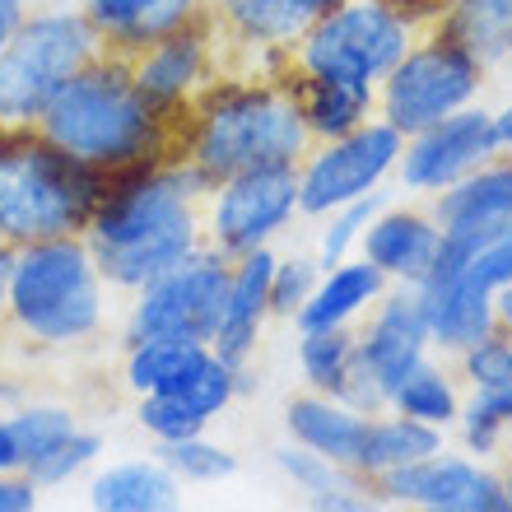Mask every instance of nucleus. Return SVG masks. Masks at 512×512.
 Here are the masks:
<instances>
[{
	"label": "nucleus",
	"instance_id": "ddd939ff",
	"mask_svg": "<svg viewBox=\"0 0 512 512\" xmlns=\"http://www.w3.org/2000/svg\"><path fill=\"white\" fill-rule=\"evenodd\" d=\"M131 66L135 89L168 117H182L187 103L215 80V33H210V10L201 19L182 24L168 38L149 42L145 52L122 56Z\"/></svg>",
	"mask_w": 512,
	"mask_h": 512
},
{
	"label": "nucleus",
	"instance_id": "c85d7f7f",
	"mask_svg": "<svg viewBox=\"0 0 512 512\" xmlns=\"http://www.w3.org/2000/svg\"><path fill=\"white\" fill-rule=\"evenodd\" d=\"M354 345H359V331H350V322L303 331V340H298V364H303V378H308L317 391L331 396L336 378L345 373V364H350Z\"/></svg>",
	"mask_w": 512,
	"mask_h": 512
},
{
	"label": "nucleus",
	"instance_id": "6ab92c4d",
	"mask_svg": "<svg viewBox=\"0 0 512 512\" xmlns=\"http://www.w3.org/2000/svg\"><path fill=\"white\" fill-rule=\"evenodd\" d=\"M289 94H294L303 122H308L312 140H340V135L359 131L368 122V112L378 108V89L368 84H350V80H322V75H303V70H280Z\"/></svg>",
	"mask_w": 512,
	"mask_h": 512
},
{
	"label": "nucleus",
	"instance_id": "dca6fc26",
	"mask_svg": "<svg viewBox=\"0 0 512 512\" xmlns=\"http://www.w3.org/2000/svg\"><path fill=\"white\" fill-rule=\"evenodd\" d=\"M80 10L98 28L103 52L135 56L145 52L149 42L168 38L191 19H201L205 0H84Z\"/></svg>",
	"mask_w": 512,
	"mask_h": 512
},
{
	"label": "nucleus",
	"instance_id": "5701e85b",
	"mask_svg": "<svg viewBox=\"0 0 512 512\" xmlns=\"http://www.w3.org/2000/svg\"><path fill=\"white\" fill-rule=\"evenodd\" d=\"M429 28L457 42L480 66L512 56V0H452Z\"/></svg>",
	"mask_w": 512,
	"mask_h": 512
},
{
	"label": "nucleus",
	"instance_id": "39448f33",
	"mask_svg": "<svg viewBox=\"0 0 512 512\" xmlns=\"http://www.w3.org/2000/svg\"><path fill=\"white\" fill-rule=\"evenodd\" d=\"M10 336L38 350H70L103 331V275L84 238H52L14 252Z\"/></svg>",
	"mask_w": 512,
	"mask_h": 512
},
{
	"label": "nucleus",
	"instance_id": "09e8293b",
	"mask_svg": "<svg viewBox=\"0 0 512 512\" xmlns=\"http://www.w3.org/2000/svg\"><path fill=\"white\" fill-rule=\"evenodd\" d=\"M508 508H512V480H508Z\"/></svg>",
	"mask_w": 512,
	"mask_h": 512
},
{
	"label": "nucleus",
	"instance_id": "b1692460",
	"mask_svg": "<svg viewBox=\"0 0 512 512\" xmlns=\"http://www.w3.org/2000/svg\"><path fill=\"white\" fill-rule=\"evenodd\" d=\"M382 280H387V275H382L373 261H340V266L326 270V280L312 289V298L303 303V312H298L294 322L303 326V331L350 322L364 303H373V298L382 294Z\"/></svg>",
	"mask_w": 512,
	"mask_h": 512
},
{
	"label": "nucleus",
	"instance_id": "393cba45",
	"mask_svg": "<svg viewBox=\"0 0 512 512\" xmlns=\"http://www.w3.org/2000/svg\"><path fill=\"white\" fill-rule=\"evenodd\" d=\"M205 359H210V345H201V340H177V336L131 340V354H126V387H131L135 396L177 391Z\"/></svg>",
	"mask_w": 512,
	"mask_h": 512
},
{
	"label": "nucleus",
	"instance_id": "cd10ccee",
	"mask_svg": "<svg viewBox=\"0 0 512 512\" xmlns=\"http://www.w3.org/2000/svg\"><path fill=\"white\" fill-rule=\"evenodd\" d=\"M5 424H10V438L19 447V471L33 466L38 457H47V452H56L70 433H80V419L66 405H19V410L5 415Z\"/></svg>",
	"mask_w": 512,
	"mask_h": 512
},
{
	"label": "nucleus",
	"instance_id": "0eeeda50",
	"mask_svg": "<svg viewBox=\"0 0 512 512\" xmlns=\"http://www.w3.org/2000/svg\"><path fill=\"white\" fill-rule=\"evenodd\" d=\"M415 33L424 28L382 0H345L340 10H331L322 24H312L298 38V47L289 52V70L378 89L396 70V61L415 47Z\"/></svg>",
	"mask_w": 512,
	"mask_h": 512
},
{
	"label": "nucleus",
	"instance_id": "79ce46f5",
	"mask_svg": "<svg viewBox=\"0 0 512 512\" xmlns=\"http://www.w3.org/2000/svg\"><path fill=\"white\" fill-rule=\"evenodd\" d=\"M382 5H391L396 14H405L410 24H419V28H429L438 14L452 5V0H382Z\"/></svg>",
	"mask_w": 512,
	"mask_h": 512
},
{
	"label": "nucleus",
	"instance_id": "c03bdc74",
	"mask_svg": "<svg viewBox=\"0 0 512 512\" xmlns=\"http://www.w3.org/2000/svg\"><path fill=\"white\" fill-rule=\"evenodd\" d=\"M19 19H24V0H0V56H5V47H10Z\"/></svg>",
	"mask_w": 512,
	"mask_h": 512
},
{
	"label": "nucleus",
	"instance_id": "72a5a7b5",
	"mask_svg": "<svg viewBox=\"0 0 512 512\" xmlns=\"http://www.w3.org/2000/svg\"><path fill=\"white\" fill-rule=\"evenodd\" d=\"M103 452V438L98 433H70L66 443L56 447V452H47V457H38L33 466H24V475L33 480V485H61V480H70V475L80 471V466H89V461Z\"/></svg>",
	"mask_w": 512,
	"mask_h": 512
},
{
	"label": "nucleus",
	"instance_id": "a19ab883",
	"mask_svg": "<svg viewBox=\"0 0 512 512\" xmlns=\"http://www.w3.org/2000/svg\"><path fill=\"white\" fill-rule=\"evenodd\" d=\"M38 508V485L24 471H0V512H33Z\"/></svg>",
	"mask_w": 512,
	"mask_h": 512
},
{
	"label": "nucleus",
	"instance_id": "4c0bfd02",
	"mask_svg": "<svg viewBox=\"0 0 512 512\" xmlns=\"http://www.w3.org/2000/svg\"><path fill=\"white\" fill-rule=\"evenodd\" d=\"M461 368L475 382V391L503 387V382H512V340H503L499 331H489L485 340H475L471 350H461Z\"/></svg>",
	"mask_w": 512,
	"mask_h": 512
},
{
	"label": "nucleus",
	"instance_id": "20e7f679",
	"mask_svg": "<svg viewBox=\"0 0 512 512\" xmlns=\"http://www.w3.org/2000/svg\"><path fill=\"white\" fill-rule=\"evenodd\" d=\"M108 177L42 140L33 126H0V243L19 252L52 238H84Z\"/></svg>",
	"mask_w": 512,
	"mask_h": 512
},
{
	"label": "nucleus",
	"instance_id": "37998d69",
	"mask_svg": "<svg viewBox=\"0 0 512 512\" xmlns=\"http://www.w3.org/2000/svg\"><path fill=\"white\" fill-rule=\"evenodd\" d=\"M10 270H14V247L0 243V345L10 340Z\"/></svg>",
	"mask_w": 512,
	"mask_h": 512
},
{
	"label": "nucleus",
	"instance_id": "a211bd4d",
	"mask_svg": "<svg viewBox=\"0 0 512 512\" xmlns=\"http://www.w3.org/2000/svg\"><path fill=\"white\" fill-rule=\"evenodd\" d=\"M438 247H443V229L415 210H391L364 229V261H373L382 275H396L401 284L429 280Z\"/></svg>",
	"mask_w": 512,
	"mask_h": 512
},
{
	"label": "nucleus",
	"instance_id": "f3484780",
	"mask_svg": "<svg viewBox=\"0 0 512 512\" xmlns=\"http://www.w3.org/2000/svg\"><path fill=\"white\" fill-rule=\"evenodd\" d=\"M270 275H275V256L266 247L238 256L233 261V280H229V298L219 312V331L210 340V350L243 373L247 354L256 350V331L270 312Z\"/></svg>",
	"mask_w": 512,
	"mask_h": 512
},
{
	"label": "nucleus",
	"instance_id": "7ed1b4c3",
	"mask_svg": "<svg viewBox=\"0 0 512 512\" xmlns=\"http://www.w3.org/2000/svg\"><path fill=\"white\" fill-rule=\"evenodd\" d=\"M33 131L56 149H66L70 159L103 173L177 163L182 149V117L154 108L135 89L131 66L112 52H103L94 66H84L70 84H61V94L42 108Z\"/></svg>",
	"mask_w": 512,
	"mask_h": 512
},
{
	"label": "nucleus",
	"instance_id": "9b49d317",
	"mask_svg": "<svg viewBox=\"0 0 512 512\" xmlns=\"http://www.w3.org/2000/svg\"><path fill=\"white\" fill-rule=\"evenodd\" d=\"M401 149L405 135L387 122H364L359 131L317 145L298 168V210L326 215V210H340L378 191L382 177L401 163Z\"/></svg>",
	"mask_w": 512,
	"mask_h": 512
},
{
	"label": "nucleus",
	"instance_id": "de8ad7c7",
	"mask_svg": "<svg viewBox=\"0 0 512 512\" xmlns=\"http://www.w3.org/2000/svg\"><path fill=\"white\" fill-rule=\"evenodd\" d=\"M494 140H499V149L512 145V103L499 112V117H494Z\"/></svg>",
	"mask_w": 512,
	"mask_h": 512
},
{
	"label": "nucleus",
	"instance_id": "f03ea898",
	"mask_svg": "<svg viewBox=\"0 0 512 512\" xmlns=\"http://www.w3.org/2000/svg\"><path fill=\"white\" fill-rule=\"evenodd\" d=\"M312 149L317 140L284 75H215L182 112L177 163H187L191 173H201L205 187H215L252 168H303Z\"/></svg>",
	"mask_w": 512,
	"mask_h": 512
},
{
	"label": "nucleus",
	"instance_id": "c9c22d12",
	"mask_svg": "<svg viewBox=\"0 0 512 512\" xmlns=\"http://www.w3.org/2000/svg\"><path fill=\"white\" fill-rule=\"evenodd\" d=\"M275 466H280L298 489H308V494H322V489H331V485L354 480V471H345V466H336V461H326L322 452H312V447H303V443L298 447H275Z\"/></svg>",
	"mask_w": 512,
	"mask_h": 512
},
{
	"label": "nucleus",
	"instance_id": "473e14b6",
	"mask_svg": "<svg viewBox=\"0 0 512 512\" xmlns=\"http://www.w3.org/2000/svg\"><path fill=\"white\" fill-rule=\"evenodd\" d=\"M331 396H336L340 405H350V410H359V415H378V410H387V405H391L387 387H382V378H378V368L368 364L364 345H354L350 364H345V373L336 378Z\"/></svg>",
	"mask_w": 512,
	"mask_h": 512
},
{
	"label": "nucleus",
	"instance_id": "4468645a",
	"mask_svg": "<svg viewBox=\"0 0 512 512\" xmlns=\"http://www.w3.org/2000/svg\"><path fill=\"white\" fill-rule=\"evenodd\" d=\"M494 154H499L494 117L461 108L429 131L410 135V145L401 149V182L415 191H447L475 168H485Z\"/></svg>",
	"mask_w": 512,
	"mask_h": 512
},
{
	"label": "nucleus",
	"instance_id": "ea45409f",
	"mask_svg": "<svg viewBox=\"0 0 512 512\" xmlns=\"http://www.w3.org/2000/svg\"><path fill=\"white\" fill-rule=\"evenodd\" d=\"M424 512H512L508 508V485H499L494 475H480L461 499L443 503V508H424Z\"/></svg>",
	"mask_w": 512,
	"mask_h": 512
},
{
	"label": "nucleus",
	"instance_id": "f8f14e48",
	"mask_svg": "<svg viewBox=\"0 0 512 512\" xmlns=\"http://www.w3.org/2000/svg\"><path fill=\"white\" fill-rule=\"evenodd\" d=\"M205 210V247L224 256H247L266 247L270 233H280L298 210V168H252V173L224 177L210 187Z\"/></svg>",
	"mask_w": 512,
	"mask_h": 512
},
{
	"label": "nucleus",
	"instance_id": "423d86ee",
	"mask_svg": "<svg viewBox=\"0 0 512 512\" xmlns=\"http://www.w3.org/2000/svg\"><path fill=\"white\" fill-rule=\"evenodd\" d=\"M103 56V38L84 10L24 14L0 56V126L24 131L84 66Z\"/></svg>",
	"mask_w": 512,
	"mask_h": 512
},
{
	"label": "nucleus",
	"instance_id": "7c9ffc66",
	"mask_svg": "<svg viewBox=\"0 0 512 512\" xmlns=\"http://www.w3.org/2000/svg\"><path fill=\"white\" fill-rule=\"evenodd\" d=\"M135 415L159 443H182V438H196V433L210 424V419L196 410L191 401H182L177 391H154V396H140Z\"/></svg>",
	"mask_w": 512,
	"mask_h": 512
},
{
	"label": "nucleus",
	"instance_id": "2f4dec72",
	"mask_svg": "<svg viewBox=\"0 0 512 512\" xmlns=\"http://www.w3.org/2000/svg\"><path fill=\"white\" fill-rule=\"evenodd\" d=\"M154 457L173 475H182V480H224V475L238 471V457L215 443H201V433H196V438H182V443H159Z\"/></svg>",
	"mask_w": 512,
	"mask_h": 512
},
{
	"label": "nucleus",
	"instance_id": "2eb2a0df",
	"mask_svg": "<svg viewBox=\"0 0 512 512\" xmlns=\"http://www.w3.org/2000/svg\"><path fill=\"white\" fill-rule=\"evenodd\" d=\"M368 364L378 368L387 396L401 387L419 364H424V345H429V317H424V298L419 284H401L396 294H387L373 312L368 331L359 336Z\"/></svg>",
	"mask_w": 512,
	"mask_h": 512
},
{
	"label": "nucleus",
	"instance_id": "1a4fd4ad",
	"mask_svg": "<svg viewBox=\"0 0 512 512\" xmlns=\"http://www.w3.org/2000/svg\"><path fill=\"white\" fill-rule=\"evenodd\" d=\"M480 70L485 66L471 61L457 42H447L438 28H424V38L378 84L382 122L396 126L401 135L429 131L471 103V94L480 89Z\"/></svg>",
	"mask_w": 512,
	"mask_h": 512
},
{
	"label": "nucleus",
	"instance_id": "58836bf2",
	"mask_svg": "<svg viewBox=\"0 0 512 512\" xmlns=\"http://www.w3.org/2000/svg\"><path fill=\"white\" fill-rule=\"evenodd\" d=\"M308 512H382V499L368 489V480H345L322 494H308Z\"/></svg>",
	"mask_w": 512,
	"mask_h": 512
},
{
	"label": "nucleus",
	"instance_id": "a878e982",
	"mask_svg": "<svg viewBox=\"0 0 512 512\" xmlns=\"http://www.w3.org/2000/svg\"><path fill=\"white\" fill-rule=\"evenodd\" d=\"M433 452H443V433L433 424H419V419H373L368 424V443L364 457L354 466L359 480H378L382 471H396V466H410V461H424Z\"/></svg>",
	"mask_w": 512,
	"mask_h": 512
},
{
	"label": "nucleus",
	"instance_id": "bb28decb",
	"mask_svg": "<svg viewBox=\"0 0 512 512\" xmlns=\"http://www.w3.org/2000/svg\"><path fill=\"white\" fill-rule=\"evenodd\" d=\"M438 224H475V219H512V163L475 168L457 187L438 196Z\"/></svg>",
	"mask_w": 512,
	"mask_h": 512
},
{
	"label": "nucleus",
	"instance_id": "a18cd8bd",
	"mask_svg": "<svg viewBox=\"0 0 512 512\" xmlns=\"http://www.w3.org/2000/svg\"><path fill=\"white\" fill-rule=\"evenodd\" d=\"M0 471H19V447H14L5 419H0Z\"/></svg>",
	"mask_w": 512,
	"mask_h": 512
},
{
	"label": "nucleus",
	"instance_id": "c756f323",
	"mask_svg": "<svg viewBox=\"0 0 512 512\" xmlns=\"http://www.w3.org/2000/svg\"><path fill=\"white\" fill-rule=\"evenodd\" d=\"M391 405H396V415L419 419V424H433V429H438V424H447V419L457 415V391H452V382H447L433 364H419L401 387L391 391Z\"/></svg>",
	"mask_w": 512,
	"mask_h": 512
},
{
	"label": "nucleus",
	"instance_id": "aec40b11",
	"mask_svg": "<svg viewBox=\"0 0 512 512\" xmlns=\"http://www.w3.org/2000/svg\"><path fill=\"white\" fill-rule=\"evenodd\" d=\"M284 424H289V433H294L303 447H312V452H322L326 461L354 471L359 457H364L373 415H359L350 405H340L336 396H298V401H289V410H284Z\"/></svg>",
	"mask_w": 512,
	"mask_h": 512
},
{
	"label": "nucleus",
	"instance_id": "9d476101",
	"mask_svg": "<svg viewBox=\"0 0 512 512\" xmlns=\"http://www.w3.org/2000/svg\"><path fill=\"white\" fill-rule=\"evenodd\" d=\"M229 280H233V256L215 252V247H201L182 266H173L168 275H159L154 284L140 289L126 340L177 336V340L210 345L219 331L224 298H229Z\"/></svg>",
	"mask_w": 512,
	"mask_h": 512
},
{
	"label": "nucleus",
	"instance_id": "f704fd0d",
	"mask_svg": "<svg viewBox=\"0 0 512 512\" xmlns=\"http://www.w3.org/2000/svg\"><path fill=\"white\" fill-rule=\"evenodd\" d=\"M317 270L322 261H308V256H294V261H275V275H270V312H280V317H298L303 303L312 298L317 289Z\"/></svg>",
	"mask_w": 512,
	"mask_h": 512
},
{
	"label": "nucleus",
	"instance_id": "4be33fe9",
	"mask_svg": "<svg viewBox=\"0 0 512 512\" xmlns=\"http://www.w3.org/2000/svg\"><path fill=\"white\" fill-rule=\"evenodd\" d=\"M94 512H182V494H177V475L154 461H122L94 480L89 489Z\"/></svg>",
	"mask_w": 512,
	"mask_h": 512
},
{
	"label": "nucleus",
	"instance_id": "f257e3e1",
	"mask_svg": "<svg viewBox=\"0 0 512 512\" xmlns=\"http://www.w3.org/2000/svg\"><path fill=\"white\" fill-rule=\"evenodd\" d=\"M210 187L187 163H154L112 173L84 243L98 275L117 289H145L205 247L201 201Z\"/></svg>",
	"mask_w": 512,
	"mask_h": 512
},
{
	"label": "nucleus",
	"instance_id": "412c9836",
	"mask_svg": "<svg viewBox=\"0 0 512 512\" xmlns=\"http://www.w3.org/2000/svg\"><path fill=\"white\" fill-rule=\"evenodd\" d=\"M480 466H471L466 457H447V452H433L424 461H410V466H396V471H382L378 480H368V489L378 494L382 503H405V508H443V503L461 499L466 489L480 480Z\"/></svg>",
	"mask_w": 512,
	"mask_h": 512
},
{
	"label": "nucleus",
	"instance_id": "49530a36",
	"mask_svg": "<svg viewBox=\"0 0 512 512\" xmlns=\"http://www.w3.org/2000/svg\"><path fill=\"white\" fill-rule=\"evenodd\" d=\"M494 317H499L503 331H512V284L494 289Z\"/></svg>",
	"mask_w": 512,
	"mask_h": 512
},
{
	"label": "nucleus",
	"instance_id": "e433bc0d",
	"mask_svg": "<svg viewBox=\"0 0 512 512\" xmlns=\"http://www.w3.org/2000/svg\"><path fill=\"white\" fill-rule=\"evenodd\" d=\"M382 205V191H368V196H359V201L340 205V215L331 219V233L322 238V270L340 266L345 261V252H350L354 238H364V229L373 224V210Z\"/></svg>",
	"mask_w": 512,
	"mask_h": 512
},
{
	"label": "nucleus",
	"instance_id": "6e6552de",
	"mask_svg": "<svg viewBox=\"0 0 512 512\" xmlns=\"http://www.w3.org/2000/svg\"><path fill=\"white\" fill-rule=\"evenodd\" d=\"M340 5L345 0H205L215 33V75H280L298 38Z\"/></svg>",
	"mask_w": 512,
	"mask_h": 512
}]
</instances>
